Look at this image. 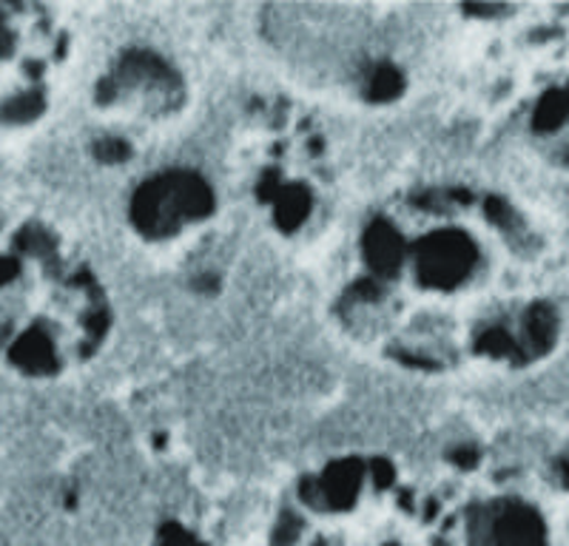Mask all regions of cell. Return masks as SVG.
Here are the masks:
<instances>
[{"instance_id": "obj_1", "label": "cell", "mask_w": 569, "mask_h": 546, "mask_svg": "<svg viewBox=\"0 0 569 546\" xmlns=\"http://www.w3.org/2000/svg\"><path fill=\"white\" fill-rule=\"evenodd\" d=\"M516 220L512 202L467 183L419 185L373 208L333 308L348 336L416 368L524 362L521 342L481 305L493 280L490 237Z\"/></svg>"}, {"instance_id": "obj_2", "label": "cell", "mask_w": 569, "mask_h": 546, "mask_svg": "<svg viewBox=\"0 0 569 546\" xmlns=\"http://www.w3.org/2000/svg\"><path fill=\"white\" fill-rule=\"evenodd\" d=\"M459 526L467 546H547L539 512L518 498L459 501Z\"/></svg>"}, {"instance_id": "obj_3", "label": "cell", "mask_w": 569, "mask_h": 546, "mask_svg": "<svg viewBox=\"0 0 569 546\" xmlns=\"http://www.w3.org/2000/svg\"><path fill=\"white\" fill-rule=\"evenodd\" d=\"M7 52H12V35H9L7 29V21L0 17V58H3Z\"/></svg>"}]
</instances>
